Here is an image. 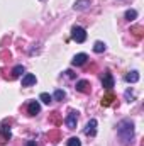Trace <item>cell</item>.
Instances as JSON below:
<instances>
[{"label": "cell", "instance_id": "cell-16", "mask_svg": "<svg viewBox=\"0 0 144 146\" xmlns=\"http://www.w3.org/2000/svg\"><path fill=\"white\" fill-rule=\"evenodd\" d=\"M24 73V66L22 65H17L14 70H12V78H17V76H20Z\"/></svg>", "mask_w": 144, "mask_h": 146}, {"label": "cell", "instance_id": "cell-13", "mask_svg": "<svg viewBox=\"0 0 144 146\" xmlns=\"http://www.w3.org/2000/svg\"><path fill=\"white\" fill-rule=\"evenodd\" d=\"M105 48H107V46H105V42H102V41H97V42L93 44V51H95V53H104Z\"/></svg>", "mask_w": 144, "mask_h": 146}, {"label": "cell", "instance_id": "cell-18", "mask_svg": "<svg viewBox=\"0 0 144 146\" xmlns=\"http://www.w3.org/2000/svg\"><path fill=\"white\" fill-rule=\"evenodd\" d=\"M136 17H137V12H136V10H127V12H126V19H127V21H134Z\"/></svg>", "mask_w": 144, "mask_h": 146}, {"label": "cell", "instance_id": "cell-17", "mask_svg": "<svg viewBox=\"0 0 144 146\" xmlns=\"http://www.w3.org/2000/svg\"><path fill=\"white\" fill-rule=\"evenodd\" d=\"M65 97H66V94H65V90H59V88H58V90L54 92V97H53V99H54V100H63Z\"/></svg>", "mask_w": 144, "mask_h": 146}, {"label": "cell", "instance_id": "cell-19", "mask_svg": "<svg viewBox=\"0 0 144 146\" xmlns=\"http://www.w3.org/2000/svg\"><path fill=\"white\" fill-rule=\"evenodd\" d=\"M66 145H68V146H81V143H80V139H78V138H70Z\"/></svg>", "mask_w": 144, "mask_h": 146}, {"label": "cell", "instance_id": "cell-12", "mask_svg": "<svg viewBox=\"0 0 144 146\" xmlns=\"http://www.w3.org/2000/svg\"><path fill=\"white\" fill-rule=\"evenodd\" d=\"M0 134L3 136V139H10V127H7V122H3L2 126H0Z\"/></svg>", "mask_w": 144, "mask_h": 146}, {"label": "cell", "instance_id": "cell-11", "mask_svg": "<svg viewBox=\"0 0 144 146\" xmlns=\"http://www.w3.org/2000/svg\"><path fill=\"white\" fill-rule=\"evenodd\" d=\"M137 80H139V73L137 72H129L126 75V82L127 83H136Z\"/></svg>", "mask_w": 144, "mask_h": 146}, {"label": "cell", "instance_id": "cell-5", "mask_svg": "<svg viewBox=\"0 0 144 146\" xmlns=\"http://www.w3.org/2000/svg\"><path fill=\"white\" fill-rule=\"evenodd\" d=\"M85 134H87V136H95V134H97V121H95V119H92V121L87 124Z\"/></svg>", "mask_w": 144, "mask_h": 146}, {"label": "cell", "instance_id": "cell-7", "mask_svg": "<svg viewBox=\"0 0 144 146\" xmlns=\"http://www.w3.org/2000/svg\"><path fill=\"white\" fill-rule=\"evenodd\" d=\"M34 83H36V75L26 73V75L22 76V87H31V85H34Z\"/></svg>", "mask_w": 144, "mask_h": 146}, {"label": "cell", "instance_id": "cell-21", "mask_svg": "<svg viewBox=\"0 0 144 146\" xmlns=\"http://www.w3.org/2000/svg\"><path fill=\"white\" fill-rule=\"evenodd\" d=\"M26 146H37V145H36V141H27Z\"/></svg>", "mask_w": 144, "mask_h": 146}, {"label": "cell", "instance_id": "cell-6", "mask_svg": "<svg viewBox=\"0 0 144 146\" xmlns=\"http://www.w3.org/2000/svg\"><path fill=\"white\" fill-rule=\"evenodd\" d=\"M102 85L107 88V90H112V87H114V76L110 75L108 72L104 73V78H102Z\"/></svg>", "mask_w": 144, "mask_h": 146}, {"label": "cell", "instance_id": "cell-10", "mask_svg": "<svg viewBox=\"0 0 144 146\" xmlns=\"http://www.w3.org/2000/svg\"><path fill=\"white\" fill-rule=\"evenodd\" d=\"M76 90L81 92V94H88L90 92V83L87 80H80V82H76Z\"/></svg>", "mask_w": 144, "mask_h": 146}, {"label": "cell", "instance_id": "cell-3", "mask_svg": "<svg viewBox=\"0 0 144 146\" xmlns=\"http://www.w3.org/2000/svg\"><path fill=\"white\" fill-rule=\"evenodd\" d=\"M76 122H78V112L76 110H70V114L66 115V126H68V129H75Z\"/></svg>", "mask_w": 144, "mask_h": 146}, {"label": "cell", "instance_id": "cell-14", "mask_svg": "<svg viewBox=\"0 0 144 146\" xmlns=\"http://www.w3.org/2000/svg\"><path fill=\"white\" fill-rule=\"evenodd\" d=\"M112 102H114V95H112V94L108 92L107 95H105V97L102 99V106H104V107H108V106H110Z\"/></svg>", "mask_w": 144, "mask_h": 146}, {"label": "cell", "instance_id": "cell-15", "mask_svg": "<svg viewBox=\"0 0 144 146\" xmlns=\"http://www.w3.org/2000/svg\"><path fill=\"white\" fill-rule=\"evenodd\" d=\"M39 100H42L44 104H51V102H53V95H49V94L42 92V94L39 95Z\"/></svg>", "mask_w": 144, "mask_h": 146}, {"label": "cell", "instance_id": "cell-9", "mask_svg": "<svg viewBox=\"0 0 144 146\" xmlns=\"http://www.w3.org/2000/svg\"><path fill=\"white\" fill-rule=\"evenodd\" d=\"M90 5H92L90 0H78V2H75L73 9H75V10H88Z\"/></svg>", "mask_w": 144, "mask_h": 146}, {"label": "cell", "instance_id": "cell-1", "mask_svg": "<svg viewBox=\"0 0 144 146\" xmlns=\"http://www.w3.org/2000/svg\"><path fill=\"white\" fill-rule=\"evenodd\" d=\"M117 134L124 143H129L134 139V122L129 119H122L117 124Z\"/></svg>", "mask_w": 144, "mask_h": 146}, {"label": "cell", "instance_id": "cell-20", "mask_svg": "<svg viewBox=\"0 0 144 146\" xmlns=\"http://www.w3.org/2000/svg\"><path fill=\"white\" fill-rule=\"evenodd\" d=\"M131 33H134L137 37H141V27H132V29H131Z\"/></svg>", "mask_w": 144, "mask_h": 146}, {"label": "cell", "instance_id": "cell-2", "mask_svg": "<svg viewBox=\"0 0 144 146\" xmlns=\"http://www.w3.org/2000/svg\"><path fill=\"white\" fill-rule=\"evenodd\" d=\"M71 39L76 41V42H85V41H87V33H85V29L80 27V26H75L71 29Z\"/></svg>", "mask_w": 144, "mask_h": 146}, {"label": "cell", "instance_id": "cell-4", "mask_svg": "<svg viewBox=\"0 0 144 146\" xmlns=\"http://www.w3.org/2000/svg\"><path fill=\"white\" fill-rule=\"evenodd\" d=\"M87 60H88V56L85 54V53H78V54H75L71 60V65L73 66H81V65H85L87 63Z\"/></svg>", "mask_w": 144, "mask_h": 146}, {"label": "cell", "instance_id": "cell-8", "mask_svg": "<svg viewBox=\"0 0 144 146\" xmlns=\"http://www.w3.org/2000/svg\"><path fill=\"white\" fill-rule=\"evenodd\" d=\"M39 110H41V106H39V102H37V100L29 102V106H27V112H29V115H37V114H39Z\"/></svg>", "mask_w": 144, "mask_h": 146}]
</instances>
